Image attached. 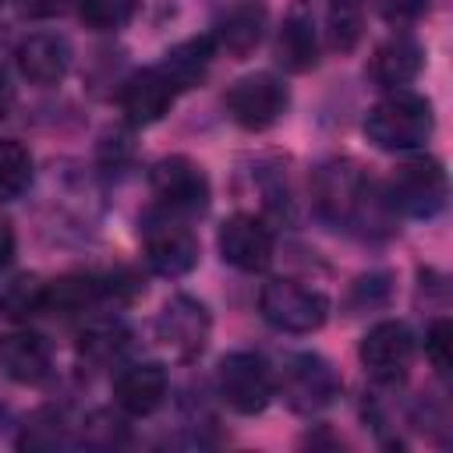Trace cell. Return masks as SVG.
Here are the masks:
<instances>
[{
	"label": "cell",
	"instance_id": "12",
	"mask_svg": "<svg viewBox=\"0 0 453 453\" xmlns=\"http://www.w3.org/2000/svg\"><path fill=\"white\" fill-rule=\"evenodd\" d=\"M216 244L223 262L241 273H262L273 262V230L251 212H234L223 219Z\"/></svg>",
	"mask_w": 453,
	"mask_h": 453
},
{
	"label": "cell",
	"instance_id": "5",
	"mask_svg": "<svg viewBox=\"0 0 453 453\" xmlns=\"http://www.w3.org/2000/svg\"><path fill=\"white\" fill-rule=\"evenodd\" d=\"M216 393L237 414H262L276 393L273 368L255 350H230L216 365Z\"/></svg>",
	"mask_w": 453,
	"mask_h": 453
},
{
	"label": "cell",
	"instance_id": "26",
	"mask_svg": "<svg viewBox=\"0 0 453 453\" xmlns=\"http://www.w3.org/2000/svg\"><path fill=\"white\" fill-rule=\"evenodd\" d=\"M67 428H71V425H67L64 411L42 407V411H35V414L25 421L18 446H21V449H57V446H67V442H71V439H67Z\"/></svg>",
	"mask_w": 453,
	"mask_h": 453
},
{
	"label": "cell",
	"instance_id": "25",
	"mask_svg": "<svg viewBox=\"0 0 453 453\" xmlns=\"http://www.w3.org/2000/svg\"><path fill=\"white\" fill-rule=\"evenodd\" d=\"M361 11L365 0H329L326 7V39L333 50L350 53L361 39Z\"/></svg>",
	"mask_w": 453,
	"mask_h": 453
},
{
	"label": "cell",
	"instance_id": "2",
	"mask_svg": "<svg viewBox=\"0 0 453 453\" xmlns=\"http://www.w3.org/2000/svg\"><path fill=\"white\" fill-rule=\"evenodd\" d=\"M435 131L432 103L411 88L386 92L368 113H365V134L375 149L386 152H414L425 149V142Z\"/></svg>",
	"mask_w": 453,
	"mask_h": 453
},
{
	"label": "cell",
	"instance_id": "3",
	"mask_svg": "<svg viewBox=\"0 0 453 453\" xmlns=\"http://www.w3.org/2000/svg\"><path fill=\"white\" fill-rule=\"evenodd\" d=\"M382 195H386V205L393 212L411 216V219H432L446 209L449 180H446V170L439 159L418 156V159H407L393 170Z\"/></svg>",
	"mask_w": 453,
	"mask_h": 453
},
{
	"label": "cell",
	"instance_id": "20",
	"mask_svg": "<svg viewBox=\"0 0 453 453\" xmlns=\"http://www.w3.org/2000/svg\"><path fill=\"white\" fill-rule=\"evenodd\" d=\"M212 57H216L212 35H191V39L170 46L156 67L170 78V85H173L177 92H188V88L202 85V78H205L209 67H212Z\"/></svg>",
	"mask_w": 453,
	"mask_h": 453
},
{
	"label": "cell",
	"instance_id": "8",
	"mask_svg": "<svg viewBox=\"0 0 453 453\" xmlns=\"http://www.w3.org/2000/svg\"><path fill=\"white\" fill-rule=\"evenodd\" d=\"M223 106H226L230 120L241 124L244 131H265V127H273L287 113L290 92H287L283 78H276L269 71H255V74L237 78L226 88Z\"/></svg>",
	"mask_w": 453,
	"mask_h": 453
},
{
	"label": "cell",
	"instance_id": "31",
	"mask_svg": "<svg viewBox=\"0 0 453 453\" xmlns=\"http://www.w3.org/2000/svg\"><path fill=\"white\" fill-rule=\"evenodd\" d=\"M432 0H379V14L393 25V28H407L414 21H421L428 14Z\"/></svg>",
	"mask_w": 453,
	"mask_h": 453
},
{
	"label": "cell",
	"instance_id": "36",
	"mask_svg": "<svg viewBox=\"0 0 453 453\" xmlns=\"http://www.w3.org/2000/svg\"><path fill=\"white\" fill-rule=\"evenodd\" d=\"M0 7H4V0H0Z\"/></svg>",
	"mask_w": 453,
	"mask_h": 453
},
{
	"label": "cell",
	"instance_id": "7",
	"mask_svg": "<svg viewBox=\"0 0 453 453\" xmlns=\"http://www.w3.org/2000/svg\"><path fill=\"white\" fill-rule=\"evenodd\" d=\"M149 188L156 195V205L173 216H202L209 209L212 188L205 170L191 156H163L149 170Z\"/></svg>",
	"mask_w": 453,
	"mask_h": 453
},
{
	"label": "cell",
	"instance_id": "18",
	"mask_svg": "<svg viewBox=\"0 0 453 453\" xmlns=\"http://www.w3.org/2000/svg\"><path fill=\"white\" fill-rule=\"evenodd\" d=\"M421 64H425L421 42H418L414 35H407V32H396V35H389L382 46H375L372 64H368V78H372L382 92L407 88V85L421 74Z\"/></svg>",
	"mask_w": 453,
	"mask_h": 453
},
{
	"label": "cell",
	"instance_id": "33",
	"mask_svg": "<svg viewBox=\"0 0 453 453\" xmlns=\"http://www.w3.org/2000/svg\"><path fill=\"white\" fill-rule=\"evenodd\" d=\"M11 258H14V226L0 219V269H7Z\"/></svg>",
	"mask_w": 453,
	"mask_h": 453
},
{
	"label": "cell",
	"instance_id": "19",
	"mask_svg": "<svg viewBox=\"0 0 453 453\" xmlns=\"http://www.w3.org/2000/svg\"><path fill=\"white\" fill-rule=\"evenodd\" d=\"M262 32H265V7L258 0H244V4L230 7L216 21L212 42H216V50H223V53L241 60L262 42Z\"/></svg>",
	"mask_w": 453,
	"mask_h": 453
},
{
	"label": "cell",
	"instance_id": "9",
	"mask_svg": "<svg viewBox=\"0 0 453 453\" xmlns=\"http://www.w3.org/2000/svg\"><path fill=\"white\" fill-rule=\"evenodd\" d=\"M280 389L297 414H319L340 396L343 382H340V372L322 354L304 350V354H290L283 361Z\"/></svg>",
	"mask_w": 453,
	"mask_h": 453
},
{
	"label": "cell",
	"instance_id": "29",
	"mask_svg": "<svg viewBox=\"0 0 453 453\" xmlns=\"http://www.w3.org/2000/svg\"><path fill=\"white\" fill-rule=\"evenodd\" d=\"M138 294H145V283H142V276H138L134 269H127V265H120V269L99 276V297H106V301H113V304H131Z\"/></svg>",
	"mask_w": 453,
	"mask_h": 453
},
{
	"label": "cell",
	"instance_id": "27",
	"mask_svg": "<svg viewBox=\"0 0 453 453\" xmlns=\"http://www.w3.org/2000/svg\"><path fill=\"white\" fill-rule=\"evenodd\" d=\"M138 11V0H78V18L96 32H113L127 25Z\"/></svg>",
	"mask_w": 453,
	"mask_h": 453
},
{
	"label": "cell",
	"instance_id": "10",
	"mask_svg": "<svg viewBox=\"0 0 453 453\" xmlns=\"http://www.w3.org/2000/svg\"><path fill=\"white\" fill-rule=\"evenodd\" d=\"M212 333L209 308L191 294H173L156 315V340L180 361H195Z\"/></svg>",
	"mask_w": 453,
	"mask_h": 453
},
{
	"label": "cell",
	"instance_id": "15",
	"mask_svg": "<svg viewBox=\"0 0 453 453\" xmlns=\"http://www.w3.org/2000/svg\"><path fill=\"white\" fill-rule=\"evenodd\" d=\"M14 64L32 85H57L71 71V42L57 32H32L18 42Z\"/></svg>",
	"mask_w": 453,
	"mask_h": 453
},
{
	"label": "cell",
	"instance_id": "22",
	"mask_svg": "<svg viewBox=\"0 0 453 453\" xmlns=\"http://www.w3.org/2000/svg\"><path fill=\"white\" fill-rule=\"evenodd\" d=\"M99 301V276L88 273H67L60 280L46 283V311L50 315H78L88 304Z\"/></svg>",
	"mask_w": 453,
	"mask_h": 453
},
{
	"label": "cell",
	"instance_id": "23",
	"mask_svg": "<svg viewBox=\"0 0 453 453\" xmlns=\"http://www.w3.org/2000/svg\"><path fill=\"white\" fill-rule=\"evenodd\" d=\"M46 311V280L21 273L0 290V315L11 322H28Z\"/></svg>",
	"mask_w": 453,
	"mask_h": 453
},
{
	"label": "cell",
	"instance_id": "30",
	"mask_svg": "<svg viewBox=\"0 0 453 453\" xmlns=\"http://www.w3.org/2000/svg\"><path fill=\"white\" fill-rule=\"evenodd\" d=\"M425 354H428V361L439 375H449V365H453V326H449V319H435L428 326Z\"/></svg>",
	"mask_w": 453,
	"mask_h": 453
},
{
	"label": "cell",
	"instance_id": "13",
	"mask_svg": "<svg viewBox=\"0 0 453 453\" xmlns=\"http://www.w3.org/2000/svg\"><path fill=\"white\" fill-rule=\"evenodd\" d=\"M173 99H177V88L170 85V78L159 67H142V71L127 74L117 92L120 113L131 127H149V124L163 120V113H170Z\"/></svg>",
	"mask_w": 453,
	"mask_h": 453
},
{
	"label": "cell",
	"instance_id": "16",
	"mask_svg": "<svg viewBox=\"0 0 453 453\" xmlns=\"http://www.w3.org/2000/svg\"><path fill=\"white\" fill-rule=\"evenodd\" d=\"M53 354L46 336L32 333V329H11L0 336V375L11 382H25L35 386L50 375Z\"/></svg>",
	"mask_w": 453,
	"mask_h": 453
},
{
	"label": "cell",
	"instance_id": "28",
	"mask_svg": "<svg viewBox=\"0 0 453 453\" xmlns=\"http://www.w3.org/2000/svg\"><path fill=\"white\" fill-rule=\"evenodd\" d=\"M393 294V276L389 273H365L354 280L350 287V308L365 311V308H382Z\"/></svg>",
	"mask_w": 453,
	"mask_h": 453
},
{
	"label": "cell",
	"instance_id": "35",
	"mask_svg": "<svg viewBox=\"0 0 453 453\" xmlns=\"http://www.w3.org/2000/svg\"><path fill=\"white\" fill-rule=\"evenodd\" d=\"M0 428H7V407L0 403Z\"/></svg>",
	"mask_w": 453,
	"mask_h": 453
},
{
	"label": "cell",
	"instance_id": "24",
	"mask_svg": "<svg viewBox=\"0 0 453 453\" xmlns=\"http://www.w3.org/2000/svg\"><path fill=\"white\" fill-rule=\"evenodd\" d=\"M35 163L18 138H0V202H14L32 188Z\"/></svg>",
	"mask_w": 453,
	"mask_h": 453
},
{
	"label": "cell",
	"instance_id": "6",
	"mask_svg": "<svg viewBox=\"0 0 453 453\" xmlns=\"http://www.w3.org/2000/svg\"><path fill=\"white\" fill-rule=\"evenodd\" d=\"M258 311L262 319L280 329V333H294V336H304V333H315L322 329L326 315H329V301L322 290L315 287H304L301 280H269L258 294Z\"/></svg>",
	"mask_w": 453,
	"mask_h": 453
},
{
	"label": "cell",
	"instance_id": "17",
	"mask_svg": "<svg viewBox=\"0 0 453 453\" xmlns=\"http://www.w3.org/2000/svg\"><path fill=\"white\" fill-rule=\"evenodd\" d=\"M276 64L290 74H304L319 64V32H315V18H311V7L304 0H297L280 32H276Z\"/></svg>",
	"mask_w": 453,
	"mask_h": 453
},
{
	"label": "cell",
	"instance_id": "14",
	"mask_svg": "<svg viewBox=\"0 0 453 453\" xmlns=\"http://www.w3.org/2000/svg\"><path fill=\"white\" fill-rule=\"evenodd\" d=\"M166 389H170V375L159 361H138V365H127L117 372L113 379V400L124 414L131 418H145L152 414L163 400H166Z\"/></svg>",
	"mask_w": 453,
	"mask_h": 453
},
{
	"label": "cell",
	"instance_id": "4",
	"mask_svg": "<svg viewBox=\"0 0 453 453\" xmlns=\"http://www.w3.org/2000/svg\"><path fill=\"white\" fill-rule=\"evenodd\" d=\"M142 248H145L149 269L166 280L188 276L198 265V241L191 226L184 223V216H173L159 205L149 209L142 219Z\"/></svg>",
	"mask_w": 453,
	"mask_h": 453
},
{
	"label": "cell",
	"instance_id": "21",
	"mask_svg": "<svg viewBox=\"0 0 453 453\" xmlns=\"http://www.w3.org/2000/svg\"><path fill=\"white\" fill-rule=\"evenodd\" d=\"M131 343V333L120 319H96L78 333V357L103 368L110 361H117Z\"/></svg>",
	"mask_w": 453,
	"mask_h": 453
},
{
	"label": "cell",
	"instance_id": "1",
	"mask_svg": "<svg viewBox=\"0 0 453 453\" xmlns=\"http://www.w3.org/2000/svg\"><path fill=\"white\" fill-rule=\"evenodd\" d=\"M311 205L319 219H326L336 230H386L389 205L386 195L372 184L361 163L354 159H326L311 173Z\"/></svg>",
	"mask_w": 453,
	"mask_h": 453
},
{
	"label": "cell",
	"instance_id": "34",
	"mask_svg": "<svg viewBox=\"0 0 453 453\" xmlns=\"http://www.w3.org/2000/svg\"><path fill=\"white\" fill-rule=\"evenodd\" d=\"M7 106H11V88H7V81H4V74H0V117L7 113Z\"/></svg>",
	"mask_w": 453,
	"mask_h": 453
},
{
	"label": "cell",
	"instance_id": "11",
	"mask_svg": "<svg viewBox=\"0 0 453 453\" xmlns=\"http://www.w3.org/2000/svg\"><path fill=\"white\" fill-rule=\"evenodd\" d=\"M357 357L379 386H396V382L407 379V372L414 365V333L396 319L375 322L365 333V340L357 347Z\"/></svg>",
	"mask_w": 453,
	"mask_h": 453
},
{
	"label": "cell",
	"instance_id": "32",
	"mask_svg": "<svg viewBox=\"0 0 453 453\" xmlns=\"http://www.w3.org/2000/svg\"><path fill=\"white\" fill-rule=\"evenodd\" d=\"M81 439L92 442V446H113V442L124 439V425H120L110 411H96V414L88 418V425L81 428Z\"/></svg>",
	"mask_w": 453,
	"mask_h": 453
}]
</instances>
